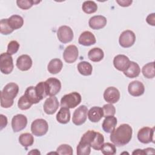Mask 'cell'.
<instances>
[{"instance_id": "obj_32", "label": "cell", "mask_w": 155, "mask_h": 155, "mask_svg": "<svg viewBox=\"0 0 155 155\" xmlns=\"http://www.w3.org/2000/svg\"><path fill=\"white\" fill-rule=\"evenodd\" d=\"M82 9L85 13L91 14L97 10V4L93 1H85L82 5Z\"/></svg>"}, {"instance_id": "obj_29", "label": "cell", "mask_w": 155, "mask_h": 155, "mask_svg": "<svg viewBox=\"0 0 155 155\" xmlns=\"http://www.w3.org/2000/svg\"><path fill=\"white\" fill-rule=\"evenodd\" d=\"M104 142V136L99 132L96 131L95 135L90 143L91 147L95 150H101Z\"/></svg>"}, {"instance_id": "obj_21", "label": "cell", "mask_w": 155, "mask_h": 155, "mask_svg": "<svg viewBox=\"0 0 155 155\" xmlns=\"http://www.w3.org/2000/svg\"><path fill=\"white\" fill-rule=\"evenodd\" d=\"M104 117L102 108L100 107H93L88 111V119L92 122H97Z\"/></svg>"}, {"instance_id": "obj_20", "label": "cell", "mask_w": 155, "mask_h": 155, "mask_svg": "<svg viewBox=\"0 0 155 155\" xmlns=\"http://www.w3.org/2000/svg\"><path fill=\"white\" fill-rule=\"evenodd\" d=\"M117 123V118L114 116H107L105 117V119L102 122V129L105 132L107 133H111L115 129Z\"/></svg>"}, {"instance_id": "obj_28", "label": "cell", "mask_w": 155, "mask_h": 155, "mask_svg": "<svg viewBox=\"0 0 155 155\" xmlns=\"http://www.w3.org/2000/svg\"><path fill=\"white\" fill-rule=\"evenodd\" d=\"M79 73L83 76H90L92 73L93 67L90 63L87 61L80 62L77 66Z\"/></svg>"}, {"instance_id": "obj_33", "label": "cell", "mask_w": 155, "mask_h": 155, "mask_svg": "<svg viewBox=\"0 0 155 155\" xmlns=\"http://www.w3.org/2000/svg\"><path fill=\"white\" fill-rule=\"evenodd\" d=\"M91 153L90 145L83 141L80 140L77 147L76 153L78 155H89Z\"/></svg>"}, {"instance_id": "obj_16", "label": "cell", "mask_w": 155, "mask_h": 155, "mask_svg": "<svg viewBox=\"0 0 155 155\" xmlns=\"http://www.w3.org/2000/svg\"><path fill=\"white\" fill-rule=\"evenodd\" d=\"M130 61L129 58L124 54H117L113 59V65L119 71H124L129 66Z\"/></svg>"}, {"instance_id": "obj_35", "label": "cell", "mask_w": 155, "mask_h": 155, "mask_svg": "<svg viewBox=\"0 0 155 155\" xmlns=\"http://www.w3.org/2000/svg\"><path fill=\"white\" fill-rule=\"evenodd\" d=\"M101 150L102 153L105 155H114L116 153L115 145L109 142L104 143Z\"/></svg>"}, {"instance_id": "obj_27", "label": "cell", "mask_w": 155, "mask_h": 155, "mask_svg": "<svg viewBox=\"0 0 155 155\" xmlns=\"http://www.w3.org/2000/svg\"><path fill=\"white\" fill-rule=\"evenodd\" d=\"M24 96L32 104H38L41 101L36 94L35 91V87L33 86H30L27 88L24 93Z\"/></svg>"}, {"instance_id": "obj_39", "label": "cell", "mask_w": 155, "mask_h": 155, "mask_svg": "<svg viewBox=\"0 0 155 155\" xmlns=\"http://www.w3.org/2000/svg\"><path fill=\"white\" fill-rule=\"evenodd\" d=\"M33 104L30 102L26 97L23 94L20 97L18 102V106L19 109L22 110H25L29 109Z\"/></svg>"}, {"instance_id": "obj_11", "label": "cell", "mask_w": 155, "mask_h": 155, "mask_svg": "<svg viewBox=\"0 0 155 155\" xmlns=\"http://www.w3.org/2000/svg\"><path fill=\"white\" fill-rule=\"evenodd\" d=\"M27 124V117L22 114H18L14 116L12 119V127L15 133L24 130Z\"/></svg>"}, {"instance_id": "obj_12", "label": "cell", "mask_w": 155, "mask_h": 155, "mask_svg": "<svg viewBox=\"0 0 155 155\" xmlns=\"http://www.w3.org/2000/svg\"><path fill=\"white\" fill-rule=\"evenodd\" d=\"M79 51L77 47L74 45H68L64 50L63 53V58L64 61L68 63L71 64L74 62L78 57Z\"/></svg>"}, {"instance_id": "obj_7", "label": "cell", "mask_w": 155, "mask_h": 155, "mask_svg": "<svg viewBox=\"0 0 155 155\" xmlns=\"http://www.w3.org/2000/svg\"><path fill=\"white\" fill-rule=\"evenodd\" d=\"M154 127L150 128L148 127H144L140 128L137 133L138 140L143 143H148L150 142L154 143Z\"/></svg>"}, {"instance_id": "obj_38", "label": "cell", "mask_w": 155, "mask_h": 155, "mask_svg": "<svg viewBox=\"0 0 155 155\" xmlns=\"http://www.w3.org/2000/svg\"><path fill=\"white\" fill-rule=\"evenodd\" d=\"M56 153L58 154L71 155L73 153L72 147L68 144H61L56 150Z\"/></svg>"}, {"instance_id": "obj_6", "label": "cell", "mask_w": 155, "mask_h": 155, "mask_svg": "<svg viewBox=\"0 0 155 155\" xmlns=\"http://www.w3.org/2000/svg\"><path fill=\"white\" fill-rule=\"evenodd\" d=\"M46 93L47 96H53L57 94L61 89V81L55 78H50L45 81Z\"/></svg>"}, {"instance_id": "obj_4", "label": "cell", "mask_w": 155, "mask_h": 155, "mask_svg": "<svg viewBox=\"0 0 155 155\" xmlns=\"http://www.w3.org/2000/svg\"><path fill=\"white\" fill-rule=\"evenodd\" d=\"M48 130L47 122L43 119H37L33 120L31 125V131L34 136H42L45 135Z\"/></svg>"}, {"instance_id": "obj_45", "label": "cell", "mask_w": 155, "mask_h": 155, "mask_svg": "<svg viewBox=\"0 0 155 155\" xmlns=\"http://www.w3.org/2000/svg\"><path fill=\"white\" fill-rule=\"evenodd\" d=\"M145 153V154H154V148H147L145 149H143Z\"/></svg>"}, {"instance_id": "obj_30", "label": "cell", "mask_w": 155, "mask_h": 155, "mask_svg": "<svg viewBox=\"0 0 155 155\" xmlns=\"http://www.w3.org/2000/svg\"><path fill=\"white\" fill-rule=\"evenodd\" d=\"M19 142L22 147L27 148L28 147L31 146L33 144L34 137L30 133H22L19 137Z\"/></svg>"}, {"instance_id": "obj_44", "label": "cell", "mask_w": 155, "mask_h": 155, "mask_svg": "<svg viewBox=\"0 0 155 155\" xmlns=\"http://www.w3.org/2000/svg\"><path fill=\"white\" fill-rule=\"evenodd\" d=\"M0 117H1V127H0V130H2V128H4V127H6L7 124V118L6 116H4L3 114H1L0 115Z\"/></svg>"}, {"instance_id": "obj_10", "label": "cell", "mask_w": 155, "mask_h": 155, "mask_svg": "<svg viewBox=\"0 0 155 155\" xmlns=\"http://www.w3.org/2000/svg\"><path fill=\"white\" fill-rule=\"evenodd\" d=\"M57 37L60 42L66 44L71 42L74 37L72 29L67 25H62L57 31Z\"/></svg>"}, {"instance_id": "obj_40", "label": "cell", "mask_w": 155, "mask_h": 155, "mask_svg": "<svg viewBox=\"0 0 155 155\" xmlns=\"http://www.w3.org/2000/svg\"><path fill=\"white\" fill-rule=\"evenodd\" d=\"M19 44L16 41H11L7 45V53L10 55L17 53L19 48Z\"/></svg>"}, {"instance_id": "obj_3", "label": "cell", "mask_w": 155, "mask_h": 155, "mask_svg": "<svg viewBox=\"0 0 155 155\" xmlns=\"http://www.w3.org/2000/svg\"><path fill=\"white\" fill-rule=\"evenodd\" d=\"M81 95L76 91L63 96L61 99V107L74 108L81 102Z\"/></svg>"}, {"instance_id": "obj_13", "label": "cell", "mask_w": 155, "mask_h": 155, "mask_svg": "<svg viewBox=\"0 0 155 155\" xmlns=\"http://www.w3.org/2000/svg\"><path fill=\"white\" fill-rule=\"evenodd\" d=\"M120 92L114 87H109L104 92V100L110 104H115L120 99Z\"/></svg>"}, {"instance_id": "obj_47", "label": "cell", "mask_w": 155, "mask_h": 155, "mask_svg": "<svg viewBox=\"0 0 155 155\" xmlns=\"http://www.w3.org/2000/svg\"><path fill=\"white\" fill-rule=\"evenodd\" d=\"M41 154V153L37 149L31 150V151L28 152V154Z\"/></svg>"}, {"instance_id": "obj_5", "label": "cell", "mask_w": 155, "mask_h": 155, "mask_svg": "<svg viewBox=\"0 0 155 155\" xmlns=\"http://www.w3.org/2000/svg\"><path fill=\"white\" fill-rule=\"evenodd\" d=\"M13 70V61L12 55L8 53H2L0 55V70L5 74H8Z\"/></svg>"}, {"instance_id": "obj_8", "label": "cell", "mask_w": 155, "mask_h": 155, "mask_svg": "<svg viewBox=\"0 0 155 155\" xmlns=\"http://www.w3.org/2000/svg\"><path fill=\"white\" fill-rule=\"evenodd\" d=\"M88 111L87 107L84 105L76 108L73 114V123L78 126L84 124L87 118Z\"/></svg>"}, {"instance_id": "obj_1", "label": "cell", "mask_w": 155, "mask_h": 155, "mask_svg": "<svg viewBox=\"0 0 155 155\" xmlns=\"http://www.w3.org/2000/svg\"><path fill=\"white\" fill-rule=\"evenodd\" d=\"M132 134L131 127L127 124H122L111 133L110 138L115 145L120 147L129 143L132 138Z\"/></svg>"}, {"instance_id": "obj_41", "label": "cell", "mask_w": 155, "mask_h": 155, "mask_svg": "<svg viewBox=\"0 0 155 155\" xmlns=\"http://www.w3.org/2000/svg\"><path fill=\"white\" fill-rule=\"evenodd\" d=\"M104 112V117L109 116H114L116 113V108L112 104H105L102 107Z\"/></svg>"}, {"instance_id": "obj_46", "label": "cell", "mask_w": 155, "mask_h": 155, "mask_svg": "<svg viewBox=\"0 0 155 155\" xmlns=\"http://www.w3.org/2000/svg\"><path fill=\"white\" fill-rule=\"evenodd\" d=\"M133 154H145L144 150H140V149H136L135 150L133 153Z\"/></svg>"}, {"instance_id": "obj_24", "label": "cell", "mask_w": 155, "mask_h": 155, "mask_svg": "<svg viewBox=\"0 0 155 155\" xmlns=\"http://www.w3.org/2000/svg\"><path fill=\"white\" fill-rule=\"evenodd\" d=\"M56 120L62 124H66L70 120V111L68 108L61 107L56 114Z\"/></svg>"}, {"instance_id": "obj_14", "label": "cell", "mask_w": 155, "mask_h": 155, "mask_svg": "<svg viewBox=\"0 0 155 155\" xmlns=\"http://www.w3.org/2000/svg\"><path fill=\"white\" fill-rule=\"evenodd\" d=\"M59 104L56 97L50 96L44 102L43 108L45 113L47 114H54L58 109Z\"/></svg>"}, {"instance_id": "obj_2", "label": "cell", "mask_w": 155, "mask_h": 155, "mask_svg": "<svg viewBox=\"0 0 155 155\" xmlns=\"http://www.w3.org/2000/svg\"><path fill=\"white\" fill-rule=\"evenodd\" d=\"M18 92L19 86L18 84L15 82L8 83L1 91V106L5 108L11 107Z\"/></svg>"}, {"instance_id": "obj_19", "label": "cell", "mask_w": 155, "mask_h": 155, "mask_svg": "<svg viewBox=\"0 0 155 155\" xmlns=\"http://www.w3.org/2000/svg\"><path fill=\"white\" fill-rule=\"evenodd\" d=\"M96 40L94 35L90 31L82 32L78 39V42L80 45L84 46H90L96 43Z\"/></svg>"}, {"instance_id": "obj_31", "label": "cell", "mask_w": 155, "mask_h": 155, "mask_svg": "<svg viewBox=\"0 0 155 155\" xmlns=\"http://www.w3.org/2000/svg\"><path fill=\"white\" fill-rule=\"evenodd\" d=\"M142 73L144 77L147 79H153L154 78V62H148L142 68Z\"/></svg>"}, {"instance_id": "obj_25", "label": "cell", "mask_w": 155, "mask_h": 155, "mask_svg": "<svg viewBox=\"0 0 155 155\" xmlns=\"http://www.w3.org/2000/svg\"><path fill=\"white\" fill-rule=\"evenodd\" d=\"M104 51L99 48L94 47L89 50L88 53V59L94 62H99L104 58Z\"/></svg>"}, {"instance_id": "obj_18", "label": "cell", "mask_w": 155, "mask_h": 155, "mask_svg": "<svg viewBox=\"0 0 155 155\" xmlns=\"http://www.w3.org/2000/svg\"><path fill=\"white\" fill-rule=\"evenodd\" d=\"M32 59L27 54L19 56L16 60V67L21 71H27L32 66Z\"/></svg>"}, {"instance_id": "obj_43", "label": "cell", "mask_w": 155, "mask_h": 155, "mask_svg": "<svg viewBox=\"0 0 155 155\" xmlns=\"http://www.w3.org/2000/svg\"><path fill=\"white\" fill-rule=\"evenodd\" d=\"M116 2L118 3L120 6L128 7L131 4V3L133 2V1L132 0H120V1L117 0Z\"/></svg>"}, {"instance_id": "obj_15", "label": "cell", "mask_w": 155, "mask_h": 155, "mask_svg": "<svg viewBox=\"0 0 155 155\" xmlns=\"http://www.w3.org/2000/svg\"><path fill=\"white\" fill-rule=\"evenodd\" d=\"M128 91L130 95L138 97L144 93L145 86L140 81H133L128 84Z\"/></svg>"}, {"instance_id": "obj_22", "label": "cell", "mask_w": 155, "mask_h": 155, "mask_svg": "<svg viewBox=\"0 0 155 155\" xmlns=\"http://www.w3.org/2000/svg\"><path fill=\"white\" fill-rule=\"evenodd\" d=\"M140 73V68L137 63L134 61H130L129 66L124 71V74L129 78H134L137 77Z\"/></svg>"}, {"instance_id": "obj_34", "label": "cell", "mask_w": 155, "mask_h": 155, "mask_svg": "<svg viewBox=\"0 0 155 155\" xmlns=\"http://www.w3.org/2000/svg\"><path fill=\"white\" fill-rule=\"evenodd\" d=\"M40 1L36 0H18L16 1L17 5L22 10H27L31 8L33 5L39 3Z\"/></svg>"}, {"instance_id": "obj_36", "label": "cell", "mask_w": 155, "mask_h": 155, "mask_svg": "<svg viewBox=\"0 0 155 155\" xmlns=\"http://www.w3.org/2000/svg\"><path fill=\"white\" fill-rule=\"evenodd\" d=\"M14 30L11 28L8 22V19H2L0 21V32L2 35H8Z\"/></svg>"}, {"instance_id": "obj_37", "label": "cell", "mask_w": 155, "mask_h": 155, "mask_svg": "<svg viewBox=\"0 0 155 155\" xmlns=\"http://www.w3.org/2000/svg\"><path fill=\"white\" fill-rule=\"evenodd\" d=\"M35 91L38 97L41 101L47 96L45 90V82H40L35 86Z\"/></svg>"}, {"instance_id": "obj_26", "label": "cell", "mask_w": 155, "mask_h": 155, "mask_svg": "<svg viewBox=\"0 0 155 155\" xmlns=\"http://www.w3.org/2000/svg\"><path fill=\"white\" fill-rule=\"evenodd\" d=\"M8 22L11 28L15 30L22 27L24 24V19L22 17L19 15H13L8 18Z\"/></svg>"}, {"instance_id": "obj_9", "label": "cell", "mask_w": 155, "mask_h": 155, "mask_svg": "<svg viewBox=\"0 0 155 155\" xmlns=\"http://www.w3.org/2000/svg\"><path fill=\"white\" fill-rule=\"evenodd\" d=\"M136 41V35L134 33L130 30H127L122 32L119 38V42L121 47L124 48L131 47Z\"/></svg>"}, {"instance_id": "obj_42", "label": "cell", "mask_w": 155, "mask_h": 155, "mask_svg": "<svg viewBox=\"0 0 155 155\" xmlns=\"http://www.w3.org/2000/svg\"><path fill=\"white\" fill-rule=\"evenodd\" d=\"M146 21L149 25L154 26L155 25V13H153L149 14L146 18Z\"/></svg>"}, {"instance_id": "obj_17", "label": "cell", "mask_w": 155, "mask_h": 155, "mask_svg": "<svg viewBox=\"0 0 155 155\" xmlns=\"http://www.w3.org/2000/svg\"><path fill=\"white\" fill-rule=\"evenodd\" d=\"M107 18L102 15H95L91 17L88 21L90 27L93 30H99L107 24Z\"/></svg>"}, {"instance_id": "obj_23", "label": "cell", "mask_w": 155, "mask_h": 155, "mask_svg": "<svg viewBox=\"0 0 155 155\" xmlns=\"http://www.w3.org/2000/svg\"><path fill=\"white\" fill-rule=\"evenodd\" d=\"M62 67L63 63L62 61L58 58H54L49 62L47 65V70L51 74H55L59 73Z\"/></svg>"}]
</instances>
